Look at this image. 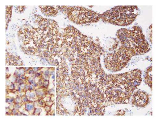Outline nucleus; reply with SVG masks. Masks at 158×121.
<instances>
[{
  "label": "nucleus",
  "mask_w": 158,
  "mask_h": 121,
  "mask_svg": "<svg viewBox=\"0 0 158 121\" xmlns=\"http://www.w3.org/2000/svg\"><path fill=\"white\" fill-rule=\"evenodd\" d=\"M7 54H8V55H9V53H7Z\"/></svg>",
  "instance_id": "nucleus-2"
},
{
  "label": "nucleus",
  "mask_w": 158,
  "mask_h": 121,
  "mask_svg": "<svg viewBox=\"0 0 158 121\" xmlns=\"http://www.w3.org/2000/svg\"><path fill=\"white\" fill-rule=\"evenodd\" d=\"M64 10L70 20L77 24L97 22L102 17V15L79 6H66Z\"/></svg>",
  "instance_id": "nucleus-1"
}]
</instances>
